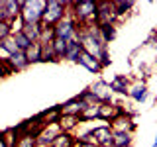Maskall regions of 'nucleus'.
Masks as SVG:
<instances>
[{
    "label": "nucleus",
    "instance_id": "4",
    "mask_svg": "<svg viewBox=\"0 0 157 147\" xmlns=\"http://www.w3.org/2000/svg\"><path fill=\"white\" fill-rule=\"evenodd\" d=\"M116 10L112 2H98L96 10V26H116Z\"/></svg>",
    "mask_w": 157,
    "mask_h": 147
},
{
    "label": "nucleus",
    "instance_id": "31",
    "mask_svg": "<svg viewBox=\"0 0 157 147\" xmlns=\"http://www.w3.org/2000/svg\"><path fill=\"white\" fill-rule=\"evenodd\" d=\"M16 147H37V137L32 135V134H26V135H22L18 139Z\"/></svg>",
    "mask_w": 157,
    "mask_h": 147
},
{
    "label": "nucleus",
    "instance_id": "30",
    "mask_svg": "<svg viewBox=\"0 0 157 147\" xmlns=\"http://www.w3.org/2000/svg\"><path fill=\"white\" fill-rule=\"evenodd\" d=\"M53 39H55V28L53 26H43L39 43H53Z\"/></svg>",
    "mask_w": 157,
    "mask_h": 147
},
{
    "label": "nucleus",
    "instance_id": "39",
    "mask_svg": "<svg viewBox=\"0 0 157 147\" xmlns=\"http://www.w3.org/2000/svg\"><path fill=\"white\" fill-rule=\"evenodd\" d=\"M151 147H157V134H155V139H153V143H151Z\"/></svg>",
    "mask_w": 157,
    "mask_h": 147
},
{
    "label": "nucleus",
    "instance_id": "5",
    "mask_svg": "<svg viewBox=\"0 0 157 147\" xmlns=\"http://www.w3.org/2000/svg\"><path fill=\"white\" fill-rule=\"evenodd\" d=\"M108 126H110L112 131H128V134H134V131H136L134 116H130V114H120V116H116Z\"/></svg>",
    "mask_w": 157,
    "mask_h": 147
},
{
    "label": "nucleus",
    "instance_id": "29",
    "mask_svg": "<svg viewBox=\"0 0 157 147\" xmlns=\"http://www.w3.org/2000/svg\"><path fill=\"white\" fill-rule=\"evenodd\" d=\"M12 37H14V41H16V45H18V49H20V51H26V49L29 47V45H32V41H29V39L26 37V36H24V33L22 32H16V33H12Z\"/></svg>",
    "mask_w": 157,
    "mask_h": 147
},
{
    "label": "nucleus",
    "instance_id": "37",
    "mask_svg": "<svg viewBox=\"0 0 157 147\" xmlns=\"http://www.w3.org/2000/svg\"><path fill=\"white\" fill-rule=\"evenodd\" d=\"M77 147H100V145H88V143H77Z\"/></svg>",
    "mask_w": 157,
    "mask_h": 147
},
{
    "label": "nucleus",
    "instance_id": "3",
    "mask_svg": "<svg viewBox=\"0 0 157 147\" xmlns=\"http://www.w3.org/2000/svg\"><path fill=\"white\" fill-rule=\"evenodd\" d=\"M43 12H45V0H24L22 20L24 24H41Z\"/></svg>",
    "mask_w": 157,
    "mask_h": 147
},
{
    "label": "nucleus",
    "instance_id": "24",
    "mask_svg": "<svg viewBox=\"0 0 157 147\" xmlns=\"http://www.w3.org/2000/svg\"><path fill=\"white\" fill-rule=\"evenodd\" d=\"M2 139H4V143H6L8 147H16L20 135H18V131L14 130V127H6V130L2 131Z\"/></svg>",
    "mask_w": 157,
    "mask_h": 147
},
{
    "label": "nucleus",
    "instance_id": "32",
    "mask_svg": "<svg viewBox=\"0 0 157 147\" xmlns=\"http://www.w3.org/2000/svg\"><path fill=\"white\" fill-rule=\"evenodd\" d=\"M0 45H2L4 49L8 51V55H14V53H18L20 49H18V45H16V41H14V37L10 36V37H6L4 41H0Z\"/></svg>",
    "mask_w": 157,
    "mask_h": 147
},
{
    "label": "nucleus",
    "instance_id": "6",
    "mask_svg": "<svg viewBox=\"0 0 157 147\" xmlns=\"http://www.w3.org/2000/svg\"><path fill=\"white\" fill-rule=\"evenodd\" d=\"M59 134H61L59 124H51V126L41 127V131H39V135H37V147H51V143L55 141V137Z\"/></svg>",
    "mask_w": 157,
    "mask_h": 147
},
{
    "label": "nucleus",
    "instance_id": "20",
    "mask_svg": "<svg viewBox=\"0 0 157 147\" xmlns=\"http://www.w3.org/2000/svg\"><path fill=\"white\" fill-rule=\"evenodd\" d=\"M43 114H45L43 127H45V126H51V124H59V120H61V106L47 108V110H43Z\"/></svg>",
    "mask_w": 157,
    "mask_h": 147
},
{
    "label": "nucleus",
    "instance_id": "34",
    "mask_svg": "<svg viewBox=\"0 0 157 147\" xmlns=\"http://www.w3.org/2000/svg\"><path fill=\"white\" fill-rule=\"evenodd\" d=\"M10 75H14L12 67H10L6 61H2V63H0V81H2V78H6V77H10Z\"/></svg>",
    "mask_w": 157,
    "mask_h": 147
},
{
    "label": "nucleus",
    "instance_id": "41",
    "mask_svg": "<svg viewBox=\"0 0 157 147\" xmlns=\"http://www.w3.org/2000/svg\"><path fill=\"white\" fill-rule=\"evenodd\" d=\"M0 63H2V61H0Z\"/></svg>",
    "mask_w": 157,
    "mask_h": 147
},
{
    "label": "nucleus",
    "instance_id": "12",
    "mask_svg": "<svg viewBox=\"0 0 157 147\" xmlns=\"http://www.w3.org/2000/svg\"><path fill=\"white\" fill-rule=\"evenodd\" d=\"M78 65L81 67H85L86 71H90V73H94V75H98V73H102V67H100V61H98L96 57H92V55H88V53L82 51L81 53V57H78Z\"/></svg>",
    "mask_w": 157,
    "mask_h": 147
},
{
    "label": "nucleus",
    "instance_id": "1",
    "mask_svg": "<svg viewBox=\"0 0 157 147\" xmlns=\"http://www.w3.org/2000/svg\"><path fill=\"white\" fill-rule=\"evenodd\" d=\"M96 10H98V2H94V0H75L73 2V16H75L78 28L94 26Z\"/></svg>",
    "mask_w": 157,
    "mask_h": 147
},
{
    "label": "nucleus",
    "instance_id": "17",
    "mask_svg": "<svg viewBox=\"0 0 157 147\" xmlns=\"http://www.w3.org/2000/svg\"><path fill=\"white\" fill-rule=\"evenodd\" d=\"M26 59H28V63L29 65H36V63H41V43L36 41V43H32L26 51Z\"/></svg>",
    "mask_w": 157,
    "mask_h": 147
},
{
    "label": "nucleus",
    "instance_id": "35",
    "mask_svg": "<svg viewBox=\"0 0 157 147\" xmlns=\"http://www.w3.org/2000/svg\"><path fill=\"white\" fill-rule=\"evenodd\" d=\"M98 61H100V67H102V71H104L106 67H110V65H112V59H110V51H108V49H106V51L102 53L100 57H98Z\"/></svg>",
    "mask_w": 157,
    "mask_h": 147
},
{
    "label": "nucleus",
    "instance_id": "7",
    "mask_svg": "<svg viewBox=\"0 0 157 147\" xmlns=\"http://www.w3.org/2000/svg\"><path fill=\"white\" fill-rule=\"evenodd\" d=\"M88 90L98 98L100 104H104V102H112V92H110V86H108L106 81H100V78H98V81H94L90 86H88Z\"/></svg>",
    "mask_w": 157,
    "mask_h": 147
},
{
    "label": "nucleus",
    "instance_id": "8",
    "mask_svg": "<svg viewBox=\"0 0 157 147\" xmlns=\"http://www.w3.org/2000/svg\"><path fill=\"white\" fill-rule=\"evenodd\" d=\"M128 96L132 98L134 102L137 104H144L147 100V96H149V88H147L145 82H134V85H130V90H128Z\"/></svg>",
    "mask_w": 157,
    "mask_h": 147
},
{
    "label": "nucleus",
    "instance_id": "22",
    "mask_svg": "<svg viewBox=\"0 0 157 147\" xmlns=\"http://www.w3.org/2000/svg\"><path fill=\"white\" fill-rule=\"evenodd\" d=\"M59 59L53 51V43H41V63H57Z\"/></svg>",
    "mask_w": 157,
    "mask_h": 147
},
{
    "label": "nucleus",
    "instance_id": "36",
    "mask_svg": "<svg viewBox=\"0 0 157 147\" xmlns=\"http://www.w3.org/2000/svg\"><path fill=\"white\" fill-rule=\"evenodd\" d=\"M8 59H10L8 51H6V49H4L2 45H0V61H8Z\"/></svg>",
    "mask_w": 157,
    "mask_h": 147
},
{
    "label": "nucleus",
    "instance_id": "19",
    "mask_svg": "<svg viewBox=\"0 0 157 147\" xmlns=\"http://www.w3.org/2000/svg\"><path fill=\"white\" fill-rule=\"evenodd\" d=\"M82 53V45L78 41H69V47H67V53H65V61H71V63H77L78 57Z\"/></svg>",
    "mask_w": 157,
    "mask_h": 147
},
{
    "label": "nucleus",
    "instance_id": "18",
    "mask_svg": "<svg viewBox=\"0 0 157 147\" xmlns=\"http://www.w3.org/2000/svg\"><path fill=\"white\" fill-rule=\"evenodd\" d=\"M51 147H77V139L73 134H65V131H61L55 141L51 143Z\"/></svg>",
    "mask_w": 157,
    "mask_h": 147
},
{
    "label": "nucleus",
    "instance_id": "15",
    "mask_svg": "<svg viewBox=\"0 0 157 147\" xmlns=\"http://www.w3.org/2000/svg\"><path fill=\"white\" fill-rule=\"evenodd\" d=\"M41 24H24V28H22V33L26 36L32 43H36L41 39Z\"/></svg>",
    "mask_w": 157,
    "mask_h": 147
},
{
    "label": "nucleus",
    "instance_id": "16",
    "mask_svg": "<svg viewBox=\"0 0 157 147\" xmlns=\"http://www.w3.org/2000/svg\"><path fill=\"white\" fill-rule=\"evenodd\" d=\"M112 143H114V147H130L134 143V134H128V131H112Z\"/></svg>",
    "mask_w": 157,
    "mask_h": 147
},
{
    "label": "nucleus",
    "instance_id": "23",
    "mask_svg": "<svg viewBox=\"0 0 157 147\" xmlns=\"http://www.w3.org/2000/svg\"><path fill=\"white\" fill-rule=\"evenodd\" d=\"M98 114H100V104H94V106H86L78 118H81V122H92L98 120Z\"/></svg>",
    "mask_w": 157,
    "mask_h": 147
},
{
    "label": "nucleus",
    "instance_id": "40",
    "mask_svg": "<svg viewBox=\"0 0 157 147\" xmlns=\"http://www.w3.org/2000/svg\"><path fill=\"white\" fill-rule=\"evenodd\" d=\"M155 45H157V33H155Z\"/></svg>",
    "mask_w": 157,
    "mask_h": 147
},
{
    "label": "nucleus",
    "instance_id": "28",
    "mask_svg": "<svg viewBox=\"0 0 157 147\" xmlns=\"http://www.w3.org/2000/svg\"><path fill=\"white\" fill-rule=\"evenodd\" d=\"M77 96L81 98V102H82V104H86V106H94V104H100V102H98V98H96L94 94H92V92L88 90V88H85L82 92H78Z\"/></svg>",
    "mask_w": 157,
    "mask_h": 147
},
{
    "label": "nucleus",
    "instance_id": "10",
    "mask_svg": "<svg viewBox=\"0 0 157 147\" xmlns=\"http://www.w3.org/2000/svg\"><path fill=\"white\" fill-rule=\"evenodd\" d=\"M108 86H110L112 94L116 92V94L128 96V90H130V78H128L126 75H116L110 82H108Z\"/></svg>",
    "mask_w": 157,
    "mask_h": 147
},
{
    "label": "nucleus",
    "instance_id": "14",
    "mask_svg": "<svg viewBox=\"0 0 157 147\" xmlns=\"http://www.w3.org/2000/svg\"><path fill=\"white\" fill-rule=\"evenodd\" d=\"M6 63L12 67L14 73H20V71H24V69L29 67V63H28V59H26V53H22V51H18V53H14V55H10V59H8Z\"/></svg>",
    "mask_w": 157,
    "mask_h": 147
},
{
    "label": "nucleus",
    "instance_id": "13",
    "mask_svg": "<svg viewBox=\"0 0 157 147\" xmlns=\"http://www.w3.org/2000/svg\"><path fill=\"white\" fill-rule=\"evenodd\" d=\"M78 124H82L78 116H69V114H61V120H59V130L65 131V134H73V131L78 127Z\"/></svg>",
    "mask_w": 157,
    "mask_h": 147
},
{
    "label": "nucleus",
    "instance_id": "2",
    "mask_svg": "<svg viewBox=\"0 0 157 147\" xmlns=\"http://www.w3.org/2000/svg\"><path fill=\"white\" fill-rule=\"evenodd\" d=\"M69 2L61 0H45V12L41 18V26H57L67 14Z\"/></svg>",
    "mask_w": 157,
    "mask_h": 147
},
{
    "label": "nucleus",
    "instance_id": "21",
    "mask_svg": "<svg viewBox=\"0 0 157 147\" xmlns=\"http://www.w3.org/2000/svg\"><path fill=\"white\" fill-rule=\"evenodd\" d=\"M112 6H114V10H116L118 20H122L132 8H134V2H132V0H128V2H126V0H114V2H112Z\"/></svg>",
    "mask_w": 157,
    "mask_h": 147
},
{
    "label": "nucleus",
    "instance_id": "27",
    "mask_svg": "<svg viewBox=\"0 0 157 147\" xmlns=\"http://www.w3.org/2000/svg\"><path fill=\"white\" fill-rule=\"evenodd\" d=\"M98 28H100L102 41H104V45L108 47V43L114 41V37H116V26H98Z\"/></svg>",
    "mask_w": 157,
    "mask_h": 147
},
{
    "label": "nucleus",
    "instance_id": "9",
    "mask_svg": "<svg viewBox=\"0 0 157 147\" xmlns=\"http://www.w3.org/2000/svg\"><path fill=\"white\" fill-rule=\"evenodd\" d=\"M59 106H61V114H69V116H81L82 110L86 108V104H82L78 96H73L71 100L63 102V104H59Z\"/></svg>",
    "mask_w": 157,
    "mask_h": 147
},
{
    "label": "nucleus",
    "instance_id": "25",
    "mask_svg": "<svg viewBox=\"0 0 157 147\" xmlns=\"http://www.w3.org/2000/svg\"><path fill=\"white\" fill-rule=\"evenodd\" d=\"M77 143H88V145H98L96 141V135H94V127H90L88 131H82V134L75 135Z\"/></svg>",
    "mask_w": 157,
    "mask_h": 147
},
{
    "label": "nucleus",
    "instance_id": "33",
    "mask_svg": "<svg viewBox=\"0 0 157 147\" xmlns=\"http://www.w3.org/2000/svg\"><path fill=\"white\" fill-rule=\"evenodd\" d=\"M12 36V26L10 22H0V41H4L6 37Z\"/></svg>",
    "mask_w": 157,
    "mask_h": 147
},
{
    "label": "nucleus",
    "instance_id": "11",
    "mask_svg": "<svg viewBox=\"0 0 157 147\" xmlns=\"http://www.w3.org/2000/svg\"><path fill=\"white\" fill-rule=\"evenodd\" d=\"M94 135H96V141H98L100 147H114V143H112V130H110L108 124L96 126L94 127Z\"/></svg>",
    "mask_w": 157,
    "mask_h": 147
},
{
    "label": "nucleus",
    "instance_id": "26",
    "mask_svg": "<svg viewBox=\"0 0 157 147\" xmlns=\"http://www.w3.org/2000/svg\"><path fill=\"white\" fill-rule=\"evenodd\" d=\"M67 47H69V41H67V39H61V37H55V39H53V51H55V55H57L59 61L65 57Z\"/></svg>",
    "mask_w": 157,
    "mask_h": 147
},
{
    "label": "nucleus",
    "instance_id": "38",
    "mask_svg": "<svg viewBox=\"0 0 157 147\" xmlns=\"http://www.w3.org/2000/svg\"><path fill=\"white\" fill-rule=\"evenodd\" d=\"M0 147H8L6 143H4V139H2V131H0Z\"/></svg>",
    "mask_w": 157,
    "mask_h": 147
}]
</instances>
